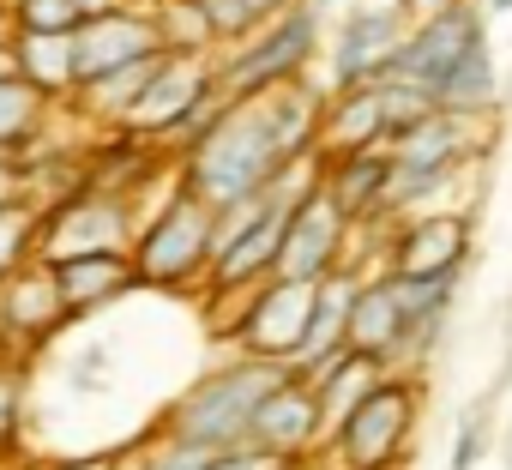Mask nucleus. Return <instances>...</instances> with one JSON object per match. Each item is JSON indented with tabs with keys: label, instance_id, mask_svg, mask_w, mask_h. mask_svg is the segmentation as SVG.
<instances>
[{
	"label": "nucleus",
	"instance_id": "nucleus-20",
	"mask_svg": "<svg viewBox=\"0 0 512 470\" xmlns=\"http://www.w3.org/2000/svg\"><path fill=\"white\" fill-rule=\"evenodd\" d=\"M13 67L31 91H43L49 103L79 91V61H73V31H19L13 37Z\"/></svg>",
	"mask_w": 512,
	"mask_h": 470
},
{
	"label": "nucleus",
	"instance_id": "nucleus-15",
	"mask_svg": "<svg viewBox=\"0 0 512 470\" xmlns=\"http://www.w3.org/2000/svg\"><path fill=\"white\" fill-rule=\"evenodd\" d=\"M344 344L362 350V356H374V362H386V368L404 356V344H410V314H404V290H398L392 272H386V278H362V290H356V302H350Z\"/></svg>",
	"mask_w": 512,
	"mask_h": 470
},
{
	"label": "nucleus",
	"instance_id": "nucleus-10",
	"mask_svg": "<svg viewBox=\"0 0 512 470\" xmlns=\"http://www.w3.org/2000/svg\"><path fill=\"white\" fill-rule=\"evenodd\" d=\"M344 242H350V217L332 205L326 181L284 211V242H278V266L272 278H290V284H320L326 272L344 266Z\"/></svg>",
	"mask_w": 512,
	"mask_h": 470
},
{
	"label": "nucleus",
	"instance_id": "nucleus-13",
	"mask_svg": "<svg viewBox=\"0 0 512 470\" xmlns=\"http://www.w3.org/2000/svg\"><path fill=\"white\" fill-rule=\"evenodd\" d=\"M464 260H470V217L464 211L410 217L392 242V278H458Z\"/></svg>",
	"mask_w": 512,
	"mask_h": 470
},
{
	"label": "nucleus",
	"instance_id": "nucleus-9",
	"mask_svg": "<svg viewBox=\"0 0 512 470\" xmlns=\"http://www.w3.org/2000/svg\"><path fill=\"white\" fill-rule=\"evenodd\" d=\"M410 31V13L398 0H362V7H344L338 13V31H332V49H326V67H332V91H350V85H368L386 73V61L398 55Z\"/></svg>",
	"mask_w": 512,
	"mask_h": 470
},
{
	"label": "nucleus",
	"instance_id": "nucleus-33",
	"mask_svg": "<svg viewBox=\"0 0 512 470\" xmlns=\"http://www.w3.org/2000/svg\"><path fill=\"white\" fill-rule=\"evenodd\" d=\"M398 7H404L410 19H428V13H440V7H452V0H398Z\"/></svg>",
	"mask_w": 512,
	"mask_h": 470
},
{
	"label": "nucleus",
	"instance_id": "nucleus-2",
	"mask_svg": "<svg viewBox=\"0 0 512 470\" xmlns=\"http://www.w3.org/2000/svg\"><path fill=\"white\" fill-rule=\"evenodd\" d=\"M290 380L284 362H266V356H235L223 368H211L205 380H193L175 410H169V440H187V446H205V452H229V446H247V422L278 386Z\"/></svg>",
	"mask_w": 512,
	"mask_h": 470
},
{
	"label": "nucleus",
	"instance_id": "nucleus-26",
	"mask_svg": "<svg viewBox=\"0 0 512 470\" xmlns=\"http://www.w3.org/2000/svg\"><path fill=\"white\" fill-rule=\"evenodd\" d=\"M145 13L157 19V37H163L169 55H205V43H217L205 13H199V0H157Z\"/></svg>",
	"mask_w": 512,
	"mask_h": 470
},
{
	"label": "nucleus",
	"instance_id": "nucleus-32",
	"mask_svg": "<svg viewBox=\"0 0 512 470\" xmlns=\"http://www.w3.org/2000/svg\"><path fill=\"white\" fill-rule=\"evenodd\" d=\"M19 37V19H13V0H0V49H13Z\"/></svg>",
	"mask_w": 512,
	"mask_h": 470
},
{
	"label": "nucleus",
	"instance_id": "nucleus-38",
	"mask_svg": "<svg viewBox=\"0 0 512 470\" xmlns=\"http://www.w3.org/2000/svg\"><path fill=\"white\" fill-rule=\"evenodd\" d=\"M284 7H296V0H253V13H260V19H272V13H284Z\"/></svg>",
	"mask_w": 512,
	"mask_h": 470
},
{
	"label": "nucleus",
	"instance_id": "nucleus-12",
	"mask_svg": "<svg viewBox=\"0 0 512 470\" xmlns=\"http://www.w3.org/2000/svg\"><path fill=\"white\" fill-rule=\"evenodd\" d=\"M151 55H163V37H157V19H151L145 7H115V13L79 19V31H73L79 85H85V79H103V73H115V67L151 61Z\"/></svg>",
	"mask_w": 512,
	"mask_h": 470
},
{
	"label": "nucleus",
	"instance_id": "nucleus-35",
	"mask_svg": "<svg viewBox=\"0 0 512 470\" xmlns=\"http://www.w3.org/2000/svg\"><path fill=\"white\" fill-rule=\"evenodd\" d=\"M49 470H115V458H67V464H49Z\"/></svg>",
	"mask_w": 512,
	"mask_h": 470
},
{
	"label": "nucleus",
	"instance_id": "nucleus-19",
	"mask_svg": "<svg viewBox=\"0 0 512 470\" xmlns=\"http://www.w3.org/2000/svg\"><path fill=\"white\" fill-rule=\"evenodd\" d=\"M386 187H392V151H386V145L326 157V193H332V205H338L350 223H356V217H380V211H386Z\"/></svg>",
	"mask_w": 512,
	"mask_h": 470
},
{
	"label": "nucleus",
	"instance_id": "nucleus-6",
	"mask_svg": "<svg viewBox=\"0 0 512 470\" xmlns=\"http://www.w3.org/2000/svg\"><path fill=\"white\" fill-rule=\"evenodd\" d=\"M476 43H488V13L476 7V0H452V7H440V13H428V19H410L404 43H398V55L386 61L380 79H404V85H422V91L434 97V91L446 85V73H452Z\"/></svg>",
	"mask_w": 512,
	"mask_h": 470
},
{
	"label": "nucleus",
	"instance_id": "nucleus-11",
	"mask_svg": "<svg viewBox=\"0 0 512 470\" xmlns=\"http://www.w3.org/2000/svg\"><path fill=\"white\" fill-rule=\"evenodd\" d=\"M308 314H314V284L266 278V284L247 290V308L229 326V338L241 344V356H266V362H284L290 368V356L302 350Z\"/></svg>",
	"mask_w": 512,
	"mask_h": 470
},
{
	"label": "nucleus",
	"instance_id": "nucleus-29",
	"mask_svg": "<svg viewBox=\"0 0 512 470\" xmlns=\"http://www.w3.org/2000/svg\"><path fill=\"white\" fill-rule=\"evenodd\" d=\"M19 422H25V368L0 362V446L19 440Z\"/></svg>",
	"mask_w": 512,
	"mask_h": 470
},
{
	"label": "nucleus",
	"instance_id": "nucleus-31",
	"mask_svg": "<svg viewBox=\"0 0 512 470\" xmlns=\"http://www.w3.org/2000/svg\"><path fill=\"white\" fill-rule=\"evenodd\" d=\"M211 452L205 446H187V440H163L151 458H139V470H205Z\"/></svg>",
	"mask_w": 512,
	"mask_h": 470
},
{
	"label": "nucleus",
	"instance_id": "nucleus-37",
	"mask_svg": "<svg viewBox=\"0 0 512 470\" xmlns=\"http://www.w3.org/2000/svg\"><path fill=\"white\" fill-rule=\"evenodd\" d=\"M476 7H482L488 19H512V0H476Z\"/></svg>",
	"mask_w": 512,
	"mask_h": 470
},
{
	"label": "nucleus",
	"instance_id": "nucleus-14",
	"mask_svg": "<svg viewBox=\"0 0 512 470\" xmlns=\"http://www.w3.org/2000/svg\"><path fill=\"white\" fill-rule=\"evenodd\" d=\"M326 428V410H320V392L302 380V374H290L260 410H253V422H247V446H260V452H278V458H296V452H308L314 446V434Z\"/></svg>",
	"mask_w": 512,
	"mask_h": 470
},
{
	"label": "nucleus",
	"instance_id": "nucleus-36",
	"mask_svg": "<svg viewBox=\"0 0 512 470\" xmlns=\"http://www.w3.org/2000/svg\"><path fill=\"white\" fill-rule=\"evenodd\" d=\"M13 193H19V169L0 157V199H13Z\"/></svg>",
	"mask_w": 512,
	"mask_h": 470
},
{
	"label": "nucleus",
	"instance_id": "nucleus-39",
	"mask_svg": "<svg viewBox=\"0 0 512 470\" xmlns=\"http://www.w3.org/2000/svg\"><path fill=\"white\" fill-rule=\"evenodd\" d=\"M19 67H13V49H0V79H13Z\"/></svg>",
	"mask_w": 512,
	"mask_h": 470
},
{
	"label": "nucleus",
	"instance_id": "nucleus-34",
	"mask_svg": "<svg viewBox=\"0 0 512 470\" xmlns=\"http://www.w3.org/2000/svg\"><path fill=\"white\" fill-rule=\"evenodd\" d=\"M79 7V19H97V13H115V7H127V0H73Z\"/></svg>",
	"mask_w": 512,
	"mask_h": 470
},
{
	"label": "nucleus",
	"instance_id": "nucleus-3",
	"mask_svg": "<svg viewBox=\"0 0 512 470\" xmlns=\"http://www.w3.org/2000/svg\"><path fill=\"white\" fill-rule=\"evenodd\" d=\"M320 37H326V0H296V7L272 13L260 31L241 37V49L229 61H217L223 97L241 103V97H260V91H278V85L302 79L308 61L320 55Z\"/></svg>",
	"mask_w": 512,
	"mask_h": 470
},
{
	"label": "nucleus",
	"instance_id": "nucleus-27",
	"mask_svg": "<svg viewBox=\"0 0 512 470\" xmlns=\"http://www.w3.org/2000/svg\"><path fill=\"white\" fill-rule=\"evenodd\" d=\"M199 13H205V25H211L217 43H241L247 31L266 25L260 13H253V0H199Z\"/></svg>",
	"mask_w": 512,
	"mask_h": 470
},
{
	"label": "nucleus",
	"instance_id": "nucleus-24",
	"mask_svg": "<svg viewBox=\"0 0 512 470\" xmlns=\"http://www.w3.org/2000/svg\"><path fill=\"white\" fill-rule=\"evenodd\" d=\"M43 115H49V97H43V91H31L19 73L0 79V157L13 163V157L43 133Z\"/></svg>",
	"mask_w": 512,
	"mask_h": 470
},
{
	"label": "nucleus",
	"instance_id": "nucleus-23",
	"mask_svg": "<svg viewBox=\"0 0 512 470\" xmlns=\"http://www.w3.org/2000/svg\"><path fill=\"white\" fill-rule=\"evenodd\" d=\"M494 103H500V73H494V49L488 43H476L452 73H446V85L434 91V109H446V115H464V121H482V115H494Z\"/></svg>",
	"mask_w": 512,
	"mask_h": 470
},
{
	"label": "nucleus",
	"instance_id": "nucleus-7",
	"mask_svg": "<svg viewBox=\"0 0 512 470\" xmlns=\"http://www.w3.org/2000/svg\"><path fill=\"white\" fill-rule=\"evenodd\" d=\"M278 242H284V205H272L266 193L223 211L217 217V248H211V290L235 296V290L266 284L272 266H278Z\"/></svg>",
	"mask_w": 512,
	"mask_h": 470
},
{
	"label": "nucleus",
	"instance_id": "nucleus-21",
	"mask_svg": "<svg viewBox=\"0 0 512 470\" xmlns=\"http://www.w3.org/2000/svg\"><path fill=\"white\" fill-rule=\"evenodd\" d=\"M49 272H55V284H61V302H67V314L109 308L115 296H127V290L139 284L127 254H85V260H61V266H49Z\"/></svg>",
	"mask_w": 512,
	"mask_h": 470
},
{
	"label": "nucleus",
	"instance_id": "nucleus-5",
	"mask_svg": "<svg viewBox=\"0 0 512 470\" xmlns=\"http://www.w3.org/2000/svg\"><path fill=\"white\" fill-rule=\"evenodd\" d=\"M133 205L115 187H79L55 205H43V229H37V260L61 266V260H85V254H127L133 248Z\"/></svg>",
	"mask_w": 512,
	"mask_h": 470
},
{
	"label": "nucleus",
	"instance_id": "nucleus-22",
	"mask_svg": "<svg viewBox=\"0 0 512 470\" xmlns=\"http://www.w3.org/2000/svg\"><path fill=\"white\" fill-rule=\"evenodd\" d=\"M386 374H392L386 362H374V356H362V350H350V344H344L338 356H326V362H320L314 374H302V380L320 392L326 428H338V422H344V416H350V410H356L380 380H386Z\"/></svg>",
	"mask_w": 512,
	"mask_h": 470
},
{
	"label": "nucleus",
	"instance_id": "nucleus-18",
	"mask_svg": "<svg viewBox=\"0 0 512 470\" xmlns=\"http://www.w3.org/2000/svg\"><path fill=\"white\" fill-rule=\"evenodd\" d=\"M386 103H380V85H350V91H332L326 103V121H320V145L326 157H344V151H374L386 145Z\"/></svg>",
	"mask_w": 512,
	"mask_h": 470
},
{
	"label": "nucleus",
	"instance_id": "nucleus-4",
	"mask_svg": "<svg viewBox=\"0 0 512 470\" xmlns=\"http://www.w3.org/2000/svg\"><path fill=\"white\" fill-rule=\"evenodd\" d=\"M211 248H217V211L205 199H193L187 187L169 193V205L133 235V278L151 290H181L199 272H211Z\"/></svg>",
	"mask_w": 512,
	"mask_h": 470
},
{
	"label": "nucleus",
	"instance_id": "nucleus-8",
	"mask_svg": "<svg viewBox=\"0 0 512 470\" xmlns=\"http://www.w3.org/2000/svg\"><path fill=\"white\" fill-rule=\"evenodd\" d=\"M410 428H416V386L386 374L332 434H338L344 470H392L398 452L410 446Z\"/></svg>",
	"mask_w": 512,
	"mask_h": 470
},
{
	"label": "nucleus",
	"instance_id": "nucleus-1",
	"mask_svg": "<svg viewBox=\"0 0 512 470\" xmlns=\"http://www.w3.org/2000/svg\"><path fill=\"white\" fill-rule=\"evenodd\" d=\"M290 163L284 151V133H278V115H272V97H241V103H223L217 121L187 145L181 157V187L193 199H205L217 217L260 199L272 187V175Z\"/></svg>",
	"mask_w": 512,
	"mask_h": 470
},
{
	"label": "nucleus",
	"instance_id": "nucleus-30",
	"mask_svg": "<svg viewBox=\"0 0 512 470\" xmlns=\"http://www.w3.org/2000/svg\"><path fill=\"white\" fill-rule=\"evenodd\" d=\"M205 470H296V458H278V452H260V446H229V452H211Z\"/></svg>",
	"mask_w": 512,
	"mask_h": 470
},
{
	"label": "nucleus",
	"instance_id": "nucleus-17",
	"mask_svg": "<svg viewBox=\"0 0 512 470\" xmlns=\"http://www.w3.org/2000/svg\"><path fill=\"white\" fill-rule=\"evenodd\" d=\"M356 290H362V278H356L350 266H338V272H326V278L314 284V314H308L302 350L290 356V374H314L326 356L344 350V326H350V302H356Z\"/></svg>",
	"mask_w": 512,
	"mask_h": 470
},
{
	"label": "nucleus",
	"instance_id": "nucleus-16",
	"mask_svg": "<svg viewBox=\"0 0 512 470\" xmlns=\"http://www.w3.org/2000/svg\"><path fill=\"white\" fill-rule=\"evenodd\" d=\"M61 320H67V302H61V284L43 260L19 266L0 284V338H49Z\"/></svg>",
	"mask_w": 512,
	"mask_h": 470
},
{
	"label": "nucleus",
	"instance_id": "nucleus-25",
	"mask_svg": "<svg viewBox=\"0 0 512 470\" xmlns=\"http://www.w3.org/2000/svg\"><path fill=\"white\" fill-rule=\"evenodd\" d=\"M37 229H43V205L31 193L0 199V284L37 260Z\"/></svg>",
	"mask_w": 512,
	"mask_h": 470
},
{
	"label": "nucleus",
	"instance_id": "nucleus-28",
	"mask_svg": "<svg viewBox=\"0 0 512 470\" xmlns=\"http://www.w3.org/2000/svg\"><path fill=\"white\" fill-rule=\"evenodd\" d=\"M19 31H79V7L73 0H13Z\"/></svg>",
	"mask_w": 512,
	"mask_h": 470
}]
</instances>
